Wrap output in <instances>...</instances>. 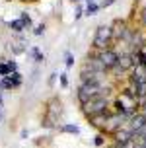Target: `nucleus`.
Here are the masks:
<instances>
[{
    "instance_id": "nucleus-13",
    "label": "nucleus",
    "mask_w": 146,
    "mask_h": 148,
    "mask_svg": "<svg viewBox=\"0 0 146 148\" xmlns=\"http://www.w3.org/2000/svg\"><path fill=\"white\" fill-rule=\"evenodd\" d=\"M72 55H66V66H72Z\"/></svg>"
},
{
    "instance_id": "nucleus-11",
    "label": "nucleus",
    "mask_w": 146,
    "mask_h": 148,
    "mask_svg": "<svg viewBox=\"0 0 146 148\" xmlns=\"http://www.w3.org/2000/svg\"><path fill=\"white\" fill-rule=\"evenodd\" d=\"M12 51H14L16 53V55H20V53H23V47H18V45H12Z\"/></svg>"
},
{
    "instance_id": "nucleus-7",
    "label": "nucleus",
    "mask_w": 146,
    "mask_h": 148,
    "mask_svg": "<svg viewBox=\"0 0 146 148\" xmlns=\"http://www.w3.org/2000/svg\"><path fill=\"white\" fill-rule=\"evenodd\" d=\"M60 131H64V133H78V127H74V125H64V127H60Z\"/></svg>"
},
{
    "instance_id": "nucleus-9",
    "label": "nucleus",
    "mask_w": 146,
    "mask_h": 148,
    "mask_svg": "<svg viewBox=\"0 0 146 148\" xmlns=\"http://www.w3.org/2000/svg\"><path fill=\"white\" fill-rule=\"evenodd\" d=\"M31 53H33V57H35V60H37V62H43V60H45V57H43V55H41L39 51H37V49H33Z\"/></svg>"
},
{
    "instance_id": "nucleus-12",
    "label": "nucleus",
    "mask_w": 146,
    "mask_h": 148,
    "mask_svg": "<svg viewBox=\"0 0 146 148\" xmlns=\"http://www.w3.org/2000/svg\"><path fill=\"white\" fill-rule=\"evenodd\" d=\"M43 31H45V25L41 23V25H37V27H35V35H41Z\"/></svg>"
},
{
    "instance_id": "nucleus-5",
    "label": "nucleus",
    "mask_w": 146,
    "mask_h": 148,
    "mask_svg": "<svg viewBox=\"0 0 146 148\" xmlns=\"http://www.w3.org/2000/svg\"><path fill=\"white\" fill-rule=\"evenodd\" d=\"M12 72H18V70H16V62H14V60H10V62H0V76H2V78L10 76Z\"/></svg>"
},
{
    "instance_id": "nucleus-15",
    "label": "nucleus",
    "mask_w": 146,
    "mask_h": 148,
    "mask_svg": "<svg viewBox=\"0 0 146 148\" xmlns=\"http://www.w3.org/2000/svg\"><path fill=\"white\" fill-rule=\"evenodd\" d=\"M113 2H115V0H103V2H101V6H111Z\"/></svg>"
},
{
    "instance_id": "nucleus-14",
    "label": "nucleus",
    "mask_w": 146,
    "mask_h": 148,
    "mask_svg": "<svg viewBox=\"0 0 146 148\" xmlns=\"http://www.w3.org/2000/svg\"><path fill=\"white\" fill-rule=\"evenodd\" d=\"M60 84H62V86H66V84H68V80H66V74H60Z\"/></svg>"
},
{
    "instance_id": "nucleus-16",
    "label": "nucleus",
    "mask_w": 146,
    "mask_h": 148,
    "mask_svg": "<svg viewBox=\"0 0 146 148\" xmlns=\"http://www.w3.org/2000/svg\"><path fill=\"white\" fill-rule=\"evenodd\" d=\"M0 119H2V113H0Z\"/></svg>"
},
{
    "instance_id": "nucleus-6",
    "label": "nucleus",
    "mask_w": 146,
    "mask_h": 148,
    "mask_svg": "<svg viewBox=\"0 0 146 148\" xmlns=\"http://www.w3.org/2000/svg\"><path fill=\"white\" fill-rule=\"evenodd\" d=\"M8 27L12 31H16V33H20V31L25 29V25L22 23V20H14V22H8Z\"/></svg>"
},
{
    "instance_id": "nucleus-4",
    "label": "nucleus",
    "mask_w": 146,
    "mask_h": 148,
    "mask_svg": "<svg viewBox=\"0 0 146 148\" xmlns=\"http://www.w3.org/2000/svg\"><path fill=\"white\" fill-rule=\"evenodd\" d=\"M2 82H4V88L6 90H14V88H18V86L22 84V74L20 72H12L10 76L2 78Z\"/></svg>"
},
{
    "instance_id": "nucleus-17",
    "label": "nucleus",
    "mask_w": 146,
    "mask_h": 148,
    "mask_svg": "<svg viewBox=\"0 0 146 148\" xmlns=\"http://www.w3.org/2000/svg\"><path fill=\"white\" fill-rule=\"evenodd\" d=\"M144 109H146V103H144Z\"/></svg>"
},
{
    "instance_id": "nucleus-8",
    "label": "nucleus",
    "mask_w": 146,
    "mask_h": 148,
    "mask_svg": "<svg viewBox=\"0 0 146 148\" xmlns=\"http://www.w3.org/2000/svg\"><path fill=\"white\" fill-rule=\"evenodd\" d=\"M20 20H22V23L25 25V27H29V25H31V18H29L27 14H22V16H20Z\"/></svg>"
},
{
    "instance_id": "nucleus-3",
    "label": "nucleus",
    "mask_w": 146,
    "mask_h": 148,
    "mask_svg": "<svg viewBox=\"0 0 146 148\" xmlns=\"http://www.w3.org/2000/svg\"><path fill=\"white\" fill-rule=\"evenodd\" d=\"M97 59L101 60V64L105 68H113L119 64V57H117L115 51H111V49H103L99 55H97Z\"/></svg>"
},
{
    "instance_id": "nucleus-10",
    "label": "nucleus",
    "mask_w": 146,
    "mask_h": 148,
    "mask_svg": "<svg viewBox=\"0 0 146 148\" xmlns=\"http://www.w3.org/2000/svg\"><path fill=\"white\" fill-rule=\"evenodd\" d=\"M94 12H97V4H88V14H94Z\"/></svg>"
},
{
    "instance_id": "nucleus-2",
    "label": "nucleus",
    "mask_w": 146,
    "mask_h": 148,
    "mask_svg": "<svg viewBox=\"0 0 146 148\" xmlns=\"http://www.w3.org/2000/svg\"><path fill=\"white\" fill-rule=\"evenodd\" d=\"M111 33L113 31L109 29V27H105V25H101L99 29L95 31V37H94V47L95 49H105L107 47V43H109V39H111Z\"/></svg>"
},
{
    "instance_id": "nucleus-1",
    "label": "nucleus",
    "mask_w": 146,
    "mask_h": 148,
    "mask_svg": "<svg viewBox=\"0 0 146 148\" xmlns=\"http://www.w3.org/2000/svg\"><path fill=\"white\" fill-rule=\"evenodd\" d=\"M105 107H107V99L103 96H97L94 99H90L84 105V113L90 117H97V115H105Z\"/></svg>"
}]
</instances>
